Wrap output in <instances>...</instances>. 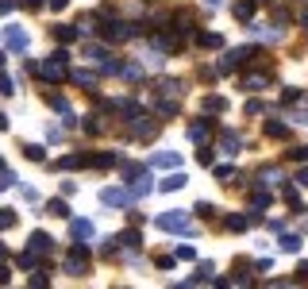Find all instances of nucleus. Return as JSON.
<instances>
[{
    "label": "nucleus",
    "mask_w": 308,
    "mask_h": 289,
    "mask_svg": "<svg viewBox=\"0 0 308 289\" xmlns=\"http://www.w3.org/2000/svg\"><path fill=\"white\" fill-rule=\"evenodd\" d=\"M4 43H8V50H27L31 39H27L23 27H4Z\"/></svg>",
    "instance_id": "f257e3e1"
},
{
    "label": "nucleus",
    "mask_w": 308,
    "mask_h": 289,
    "mask_svg": "<svg viewBox=\"0 0 308 289\" xmlns=\"http://www.w3.org/2000/svg\"><path fill=\"white\" fill-rule=\"evenodd\" d=\"M39 73H43L46 81H62V77H66V54H54V58L46 62V66H43Z\"/></svg>",
    "instance_id": "f03ea898"
},
{
    "label": "nucleus",
    "mask_w": 308,
    "mask_h": 289,
    "mask_svg": "<svg viewBox=\"0 0 308 289\" xmlns=\"http://www.w3.org/2000/svg\"><path fill=\"white\" fill-rule=\"evenodd\" d=\"M158 228H166V231H189V220H185L181 212H170V216H158Z\"/></svg>",
    "instance_id": "7ed1b4c3"
},
{
    "label": "nucleus",
    "mask_w": 308,
    "mask_h": 289,
    "mask_svg": "<svg viewBox=\"0 0 308 289\" xmlns=\"http://www.w3.org/2000/svg\"><path fill=\"white\" fill-rule=\"evenodd\" d=\"M93 235V220H73V239H89Z\"/></svg>",
    "instance_id": "20e7f679"
},
{
    "label": "nucleus",
    "mask_w": 308,
    "mask_h": 289,
    "mask_svg": "<svg viewBox=\"0 0 308 289\" xmlns=\"http://www.w3.org/2000/svg\"><path fill=\"white\" fill-rule=\"evenodd\" d=\"M66 266H70V274H85V251H73Z\"/></svg>",
    "instance_id": "39448f33"
},
{
    "label": "nucleus",
    "mask_w": 308,
    "mask_h": 289,
    "mask_svg": "<svg viewBox=\"0 0 308 289\" xmlns=\"http://www.w3.org/2000/svg\"><path fill=\"white\" fill-rule=\"evenodd\" d=\"M73 81H77L81 89H89V93H93V85H97V77H93L89 70H77V73H73Z\"/></svg>",
    "instance_id": "423d86ee"
},
{
    "label": "nucleus",
    "mask_w": 308,
    "mask_h": 289,
    "mask_svg": "<svg viewBox=\"0 0 308 289\" xmlns=\"http://www.w3.org/2000/svg\"><path fill=\"white\" fill-rule=\"evenodd\" d=\"M31 247H35L39 254H43V251H50V235H46V231H35V235H31Z\"/></svg>",
    "instance_id": "0eeeda50"
},
{
    "label": "nucleus",
    "mask_w": 308,
    "mask_h": 289,
    "mask_svg": "<svg viewBox=\"0 0 308 289\" xmlns=\"http://www.w3.org/2000/svg\"><path fill=\"white\" fill-rule=\"evenodd\" d=\"M104 204H127V193L123 189H104Z\"/></svg>",
    "instance_id": "6e6552de"
},
{
    "label": "nucleus",
    "mask_w": 308,
    "mask_h": 289,
    "mask_svg": "<svg viewBox=\"0 0 308 289\" xmlns=\"http://www.w3.org/2000/svg\"><path fill=\"white\" fill-rule=\"evenodd\" d=\"M46 212H50V216H70V208H66L62 201H50V204H46Z\"/></svg>",
    "instance_id": "1a4fd4ad"
},
{
    "label": "nucleus",
    "mask_w": 308,
    "mask_h": 289,
    "mask_svg": "<svg viewBox=\"0 0 308 289\" xmlns=\"http://www.w3.org/2000/svg\"><path fill=\"white\" fill-rule=\"evenodd\" d=\"M54 35H58V43H73V35H77V31H73V27H58Z\"/></svg>",
    "instance_id": "9d476101"
},
{
    "label": "nucleus",
    "mask_w": 308,
    "mask_h": 289,
    "mask_svg": "<svg viewBox=\"0 0 308 289\" xmlns=\"http://www.w3.org/2000/svg\"><path fill=\"white\" fill-rule=\"evenodd\" d=\"M23 154L31 158V162H43V158H46V154H43V147H23Z\"/></svg>",
    "instance_id": "9b49d317"
},
{
    "label": "nucleus",
    "mask_w": 308,
    "mask_h": 289,
    "mask_svg": "<svg viewBox=\"0 0 308 289\" xmlns=\"http://www.w3.org/2000/svg\"><path fill=\"white\" fill-rule=\"evenodd\" d=\"M154 166H177V154H158V158H154Z\"/></svg>",
    "instance_id": "f8f14e48"
},
{
    "label": "nucleus",
    "mask_w": 308,
    "mask_h": 289,
    "mask_svg": "<svg viewBox=\"0 0 308 289\" xmlns=\"http://www.w3.org/2000/svg\"><path fill=\"white\" fill-rule=\"evenodd\" d=\"M181 185H185V177H166V181H162V189L170 193V189H181Z\"/></svg>",
    "instance_id": "ddd939ff"
},
{
    "label": "nucleus",
    "mask_w": 308,
    "mask_h": 289,
    "mask_svg": "<svg viewBox=\"0 0 308 289\" xmlns=\"http://www.w3.org/2000/svg\"><path fill=\"white\" fill-rule=\"evenodd\" d=\"M12 224H16V212H4V216H0V231H8Z\"/></svg>",
    "instance_id": "4468645a"
},
{
    "label": "nucleus",
    "mask_w": 308,
    "mask_h": 289,
    "mask_svg": "<svg viewBox=\"0 0 308 289\" xmlns=\"http://www.w3.org/2000/svg\"><path fill=\"white\" fill-rule=\"evenodd\" d=\"M12 185H16V177H12L8 170H4V174H0V189H12Z\"/></svg>",
    "instance_id": "2eb2a0df"
},
{
    "label": "nucleus",
    "mask_w": 308,
    "mask_h": 289,
    "mask_svg": "<svg viewBox=\"0 0 308 289\" xmlns=\"http://www.w3.org/2000/svg\"><path fill=\"white\" fill-rule=\"evenodd\" d=\"M0 93H4V96H8V93H12V81H8V77H4V73H0Z\"/></svg>",
    "instance_id": "dca6fc26"
},
{
    "label": "nucleus",
    "mask_w": 308,
    "mask_h": 289,
    "mask_svg": "<svg viewBox=\"0 0 308 289\" xmlns=\"http://www.w3.org/2000/svg\"><path fill=\"white\" fill-rule=\"evenodd\" d=\"M0 132H8V116L0 112Z\"/></svg>",
    "instance_id": "f3484780"
},
{
    "label": "nucleus",
    "mask_w": 308,
    "mask_h": 289,
    "mask_svg": "<svg viewBox=\"0 0 308 289\" xmlns=\"http://www.w3.org/2000/svg\"><path fill=\"white\" fill-rule=\"evenodd\" d=\"M27 8H43V0H23Z\"/></svg>",
    "instance_id": "a211bd4d"
},
{
    "label": "nucleus",
    "mask_w": 308,
    "mask_h": 289,
    "mask_svg": "<svg viewBox=\"0 0 308 289\" xmlns=\"http://www.w3.org/2000/svg\"><path fill=\"white\" fill-rule=\"evenodd\" d=\"M50 8H66V0H50Z\"/></svg>",
    "instance_id": "6ab92c4d"
},
{
    "label": "nucleus",
    "mask_w": 308,
    "mask_h": 289,
    "mask_svg": "<svg viewBox=\"0 0 308 289\" xmlns=\"http://www.w3.org/2000/svg\"><path fill=\"white\" fill-rule=\"evenodd\" d=\"M12 8V0H0V12H8Z\"/></svg>",
    "instance_id": "aec40b11"
}]
</instances>
